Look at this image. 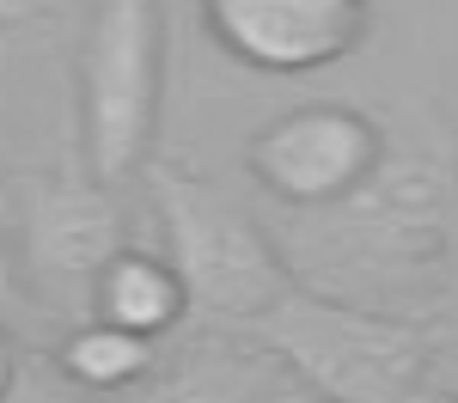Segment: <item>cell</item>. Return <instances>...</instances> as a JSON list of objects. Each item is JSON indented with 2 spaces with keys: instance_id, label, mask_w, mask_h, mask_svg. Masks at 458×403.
Segmentation results:
<instances>
[{
  "instance_id": "5",
  "label": "cell",
  "mask_w": 458,
  "mask_h": 403,
  "mask_svg": "<svg viewBox=\"0 0 458 403\" xmlns=\"http://www.w3.org/2000/svg\"><path fill=\"white\" fill-rule=\"evenodd\" d=\"M123 245V214L110 202V183L92 172H37L13 189V288L43 299L49 324L92 318V288Z\"/></svg>"
},
{
  "instance_id": "6",
  "label": "cell",
  "mask_w": 458,
  "mask_h": 403,
  "mask_svg": "<svg viewBox=\"0 0 458 403\" xmlns=\"http://www.w3.org/2000/svg\"><path fill=\"white\" fill-rule=\"evenodd\" d=\"M391 159L386 129L354 105H300L263 122L245 147V165L257 189L269 202H282L287 214H324L343 208L379 178Z\"/></svg>"
},
{
  "instance_id": "1",
  "label": "cell",
  "mask_w": 458,
  "mask_h": 403,
  "mask_svg": "<svg viewBox=\"0 0 458 403\" xmlns=\"http://www.w3.org/2000/svg\"><path fill=\"white\" fill-rule=\"evenodd\" d=\"M453 183L428 159H386L379 178L343 208L306 214L312 226H293L282 251H306L293 269H306L312 281L336 299H367L386 306L397 288L428 281L446 256H453V226H446Z\"/></svg>"
},
{
  "instance_id": "3",
  "label": "cell",
  "mask_w": 458,
  "mask_h": 403,
  "mask_svg": "<svg viewBox=\"0 0 458 403\" xmlns=\"http://www.w3.org/2000/svg\"><path fill=\"white\" fill-rule=\"evenodd\" d=\"M147 196L159 214L165 256L190 288L196 318L250 330L282 293H293V263L245 208H233L208 178L183 165H147Z\"/></svg>"
},
{
  "instance_id": "9",
  "label": "cell",
  "mask_w": 458,
  "mask_h": 403,
  "mask_svg": "<svg viewBox=\"0 0 458 403\" xmlns=\"http://www.w3.org/2000/svg\"><path fill=\"white\" fill-rule=\"evenodd\" d=\"M92 318L165 342V336H177V330L196 318V306H190V288H183V275L172 269V256L165 251H135V245H129V251L110 256V269L98 275V288H92Z\"/></svg>"
},
{
  "instance_id": "4",
  "label": "cell",
  "mask_w": 458,
  "mask_h": 403,
  "mask_svg": "<svg viewBox=\"0 0 458 403\" xmlns=\"http://www.w3.org/2000/svg\"><path fill=\"white\" fill-rule=\"evenodd\" d=\"M165 98V6L159 0H92L73 105H80V159L105 183L147 178Z\"/></svg>"
},
{
  "instance_id": "10",
  "label": "cell",
  "mask_w": 458,
  "mask_h": 403,
  "mask_svg": "<svg viewBox=\"0 0 458 403\" xmlns=\"http://www.w3.org/2000/svg\"><path fill=\"white\" fill-rule=\"evenodd\" d=\"M49 355H55V366H62V379H68L73 391H86V398H116V391H135L147 373L159 366L165 342L135 336V330H123V324H105V318H86V324H73L68 336H55Z\"/></svg>"
},
{
  "instance_id": "8",
  "label": "cell",
  "mask_w": 458,
  "mask_h": 403,
  "mask_svg": "<svg viewBox=\"0 0 458 403\" xmlns=\"http://www.w3.org/2000/svg\"><path fill=\"white\" fill-rule=\"evenodd\" d=\"M276 379V355L245 330L226 336V324H183L177 336H165V355L147 373L135 391L92 403H257V391Z\"/></svg>"
},
{
  "instance_id": "2",
  "label": "cell",
  "mask_w": 458,
  "mask_h": 403,
  "mask_svg": "<svg viewBox=\"0 0 458 403\" xmlns=\"http://www.w3.org/2000/svg\"><path fill=\"white\" fill-rule=\"evenodd\" d=\"M250 336L276 355V366L336 403H416L440 348L416 318L367 299H336L324 288L282 293Z\"/></svg>"
},
{
  "instance_id": "12",
  "label": "cell",
  "mask_w": 458,
  "mask_h": 403,
  "mask_svg": "<svg viewBox=\"0 0 458 403\" xmlns=\"http://www.w3.org/2000/svg\"><path fill=\"white\" fill-rule=\"evenodd\" d=\"M257 403H336V398H324V391H312L306 379H293L287 366H276V379L257 391Z\"/></svg>"
},
{
  "instance_id": "11",
  "label": "cell",
  "mask_w": 458,
  "mask_h": 403,
  "mask_svg": "<svg viewBox=\"0 0 458 403\" xmlns=\"http://www.w3.org/2000/svg\"><path fill=\"white\" fill-rule=\"evenodd\" d=\"M6 403H92V398H86V391H73L68 379H62L55 355H13Z\"/></svg>"
},
{
  "instance_id": "13",
  "label": "cell",
  "mask_w": 458,
  "mask_h": 403,
  "mask_svg": "<svg viewBox=\"0 0 458 403\" xmlns=\"http://www.w3.org/2000/svg\"><path fill=\"white\" fill-rule=\"evenodd\" d=\"M416 403H458V391H422Z\"/></svg>"
},
{
  "instance_id": "7",
  "label": "cell",
  "mask_w": 458,
  "mask_h": 403,
  "mask_svg": "<svg viewBox=\"0 0 458 403\" xmlns=\"http://www.w3.org/2000/svg\"><path fill=\"white\" fill-rule=\"evenodd\" d=\"M202 25L250 73H318L360 49L373 0H202Z\"/></svg>"
}]
</instances>
